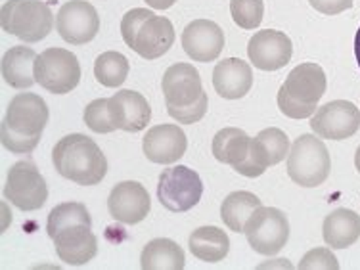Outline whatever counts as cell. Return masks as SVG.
I'll return each mask as SVG.
<instances>
[{
    "instance_id": "6da1fadb",
    "label": "cell",
    "mask_w": 360,
    "mask_h": 270,
    "mask_svg": "<svg viewBox=\"0 0 360 270\" xmlns=\"http://www.w3.org/2000/svg\"><path fill=\"white\" fill-rule=\"evenodd\" d=\"M49 105L39 94H15L8 104L0 129L2 146L12 153H31L41 142V134L49 123Z\"/></svg>"
},
{
    "instance_id": "7a4b0ae2",
    "label": "cell",
    "mask_w": 360,
    "mask_h": 270,
    "mask_svg": "<svg viewBox=\"0 0 360 270\" xmlns=\"http://www.w3.org/2000/svg\"><path fill=\"white\" fill-rule=\"evenodd\" d=\"M54 169L63 179L83 186H94L108 173V160L98 144L84 134L63 136L52 150Z\"/></svg>"
},
{
    "instance_id": "3957f363",
    "label": "cell",
    "mask_w": 360,
    "mask_h": 270,
    "mask_svg": "<svg viewBox=\"0 0 360 270\" xmlns=\"http://www.w3.org/2000/svg\"><path fill=\"white\" fill-rule=\"evenodd\" d=\"M0 25L23 42H39L50 35L54 15L42 0H8L0 12Z\"/></svg>"
},
{
    "instance_id": "277c9868",
    "label": "cell",
    "mask_w": 360,
    "mask_h": 270,
    "mask_svg": "<svg viewBox=\"0 0 360 270\" xmlns=\"http://www.w3.org/2000/svg\"><path fill=\"white\" fill-rule=\"evenodd\" d=\"M332 171V160L324 142L314 134H301L288 153V174L303 188L324 184Z\"/></svg>"
},
{
    "instance_id": "5b68a950",
    "label": "cell",
    "mask_w": 360,
    "mask_h": 270,
    "mask_svg": "<svg viewBox=\"0 0 360 270\" xmlns=\"http://www.w3.org/2000/svg\"><path fill=\"white\" fill-rule=\"evenodd\" d=\"M35 79L52 94H68L81 81V65L70 50L46 49L37 56Z\"/></svg>"
},
{
    "instance_id": "8992f818",
    "label": "cell",
    "mask_w": 360,
    "mask_h": 270,
    "mask_svg": "<svg viewBox=\"0 0 360 270\" xmlns=\"http://www.w3.org/2000/svg\"><path fill=\"white\" fill-rule=\"evenodd\" d=\"M203 194L200 174L184 165L165 169L158 184L160 203L171 213H184L195 207Z\"/></svg>"
},
{
    "instance_id": "52a82bcc",
    "label": "cell",
    "mask_w": 360,
    "mask_h": 270,
    "mask_svg": "<svg viewBox=\"0 0 360 270\" xmlns=\"http://www.w3.org/2000/svg\"><path fill=\"white\" fill-rule=\"evenodd\" d=\"M243 232L253 251L261 255H276L290 240V222L280 209L261 205L248 219Z\"/></svg>"
},
{
    "instance_id": "ba28073f",
    "label": "cell",
    "mask_w": 360,
    "mask_h": 270,
    "mask_svg": "<svg viewBox=\"0 0 360 270\" xmlns=\"http://www.w3.org/2000/svg\"><path fill=\"white\" fill-rule=\"evenodd\" d=\"M4 198L21 211H37L49 200V186L31 161H18L8 171Z\"/></svg>"
},
{
    "instance_id": "9c48e42d",
    "label": "cell",
    "mask_w": 360,
    "mask_h": 270,
    "mask_svg": "<svg viewBox=\"0 0 360 270\" xmlns=\"http://www.w3.org/2000/svg\"><path fill=\"white\" fill-rule=\"evenodd\" d=\"M290 153V139L284 131H280L276 127L264 129L257 134L255 139H251L250 155L243 161L242 165H238L234 171H238L248 179H257L272 165H278Z\"/></svg>"
},
{
    "instance_id": "30bf717a",
    "label": "cell",
    "mask_w": 360,
    "mask_h": 270,
    "mask_svg": "<svg viewBox=\"0 0 360 270\" xmlns=\"http://www.w3.org/2000/svg\"><path fill=\"white\" fill-rule=\"evenodd\" d=\"M311 129L316 136L326 140H345L360 129V111L353 102L333 100L320 105L311 117Z\"/></svg>"
},
{
    "instance_id": "8fae6325",
    "label": "cell",
    "mask_w": 360,
    "mask_h": 270,
    "mask_svg": "<svg viewBox=\"0 0 360 270\" xmlns=\"http://www.w3.org/2000/svg\"><path fill=\"white\" fill-rule=\"evenodd\" d=\"M56 29L65 42L75 46L86 44L96 39L100 31V15L96 8L86 0H70L56 15Z\"/></svg>"
},
{
    "instance_id": "7c38bea8",
    "label": "cell",
    "mask_w": 360,
    "mask_h": 270,
    "mask_svg": "<svg viewBox=\"0 0 360 270\" xmlns=\"http://www.w3.org/2000/svg\"><path fill=\"white\" fill-rule=\"evenodd\" d=\"M248 56L257 70L278 71L288 65L293 56V44L290 37L282 31H259L251 37L248 44Z\"/></svg>"
},
{
    "instance_id": "4fadbf2b",
    "label": "cell",
    "mask_w": 360,
    "mask_h": 270,
    "mask_svg": "<svg viewBox=\"0 0 360 270\" xmlns=\"http://www.w3.org/2000/svg\"><path fill=\"white\" fill-rule=\"evenodd\" d=\"M108 209L115 221L123 224H139L150 213L152 201L140 182L125 180L113 186L108 198Z\"/></svg>"
},
{
    "instance_id": "5bb4252c",
    "label": "cell",
    "mask_w": 360,
    "mask_h": 270,
    "mask_svg": "<svg viewBox=\"0 0 360 270\" xmlns=\"http://www.w3.org/2000/svg\"><path fill=\"white\" fill-rule=\"evenodd\" d=\"M167 108H184L195 104L205 92L201 86V77L192 63H174L161 81Z\"/></svg>"
},
{
    "instance_id": "9a60e30c",
    "label": "cell",
    "mask_w": 360,
    "mask_h": 270,
    "mask_svg": "<svg viewBox=\"0 0 360 270\" xmlns=\"http://www.w3.org/2000/svg\"><path fill=\"white\" fill-rule=\"evenodd\" d=\"M173 42L174 27L171 20H167L163 15H155L152 12L142 21V25L127 46L134 50L144 60H158L171 50Z\"/></svg>"
},
{
    "instance_id": "2e32d148",
    "label": "cell",
    "mask_w": 360,
    "mask_h": 270,
    "mask_svg": "<svg viewBox=\"0 0 360 270\" xmlns=\"http://www.w3.org/2000/svg\"><path fill=\"white\" fill-rule=\"evenodd\" d=\"M182 49L194 62H215L224 49V33L211 20H195L182 31Z\"/></svg>"
},
{
    "instance_id": "e0dca14e",
    "label": "cell",
    "mask_w": 360,
    "mask_h": 270,
    "mask_svg": "<svg viewBox=\"0 0 360 270\" xmlns=\"http://www.w3.org/2000/svg\"><path fill=\"white\" fill-rule=\"evenodd\" d=\"M188 140L184 131L176 125H155L146 132L142 150L152 163L171 165L186 153Z\"/></svg>"
},
{
    "instance_id": "ac0fdd59",
    "label": "cell",
    "mask_w": 360,
    "mask_h": 270,
    "mask_svg": "<svg viewBox=\"0 0 360 270\" xmlns=\"http://www.w3.org/2000/svg\"><path fill=\"white\" fill-rule=\"evenodd\" d=\"M110 113L115 129L125 132L144 131L152 119V108L148 100L134 90L115 92L110 98Z\"/></svg>"
},
{
    "instance_id": "d6986e66",
    "label": "cell",
    "mask_w": 360,
    "mask_h": 270,
    "mask_svg": "<svg viewBox=\"0 0 360 270\" xmlns=\"http://www.w3.org/2000/svg\"><path fill=\"white\" fill-rule=\"evenodd\" d=\"M52 240L58 257L71 266L86 264L98 253V238L90 232V226L86 224H75L60 230Z\"/></svg>"
},
{
    "instance_id": "ffe728a7",
    "label": "cell",
    "mask_w": 360,
    "mask_h": 270,
    "mask_svg": "<svg viewBox=\"0 0 360 270\" xmlns=\"http://www.w3.org/2000/svg\"><path fill=\"white\" fill-rule=\"evenodd\" d=\"M213 86L219 96L226 100H240L253 86V71L248 62L240 58H226L215 65Z\"/></svg>"
},
{
    "instance_id": "44dd1931",
    "label": "cell",
    "mask_w": 360,
    "mask_h": 270,
    "mask_svg": "<svg viewBox=\"0 0 360 270\" xmlns=\"http://www.w3.org/2000/svg\"><path fill=\"white\" fill-rule=\"evenodd\" d=\"M326 84V73L319 63H299L285 79L284 89L299 104L319 105Z\"/></svg>"
},
{
    "instance_id": "7402d4cb",
    "label": "cell",
    "mask_w": 360,
    "mask_h": 270,
    "mask_svg": "<svg viewBox=\"0 0 360 270\" xmlns=\"http://www.w3.org/2000/svg\"><path fill=\"white\" fill-rule=\"evenodd\" d=\"M322 236L328 248L347 250L360 238V215L351 209H335L324 219Z\"/></svg>"
},
{
    "instance_id": "603a6c76",
    "label": "cell",
    "mask_w": 360,
    "mask_h": 270,
    "mask_svg": "<svg viewBox=\"0 0 360 270\" xmlns=\"http://www.w3.org/2000/svg\"><path fill=\"white\" fill-rule=\"evenodd\" d=\"M35 50L29 46H14L2 56V79L12 89H31L35 79Z\"/></svg>"
},
{
    "instance_id": "cb8c5ba5",
    "label": "cell",
    "mask_w": 360,
    "mask_h": 270,
    "mask_svg": "<svg viewBox=\"0 0 360 270\" xmlns=\"http://www.w3.org/2000/svg\"><path fill=\"white\" fill-rule=\"evenodd\" d=\"M184 264V251L169 238H155L146 243L140 257V266L144 270H182Z\"/></svg>"
},
{
    "instance_id": "d4e9b609",
    "label": "cell",
    "mask_w": 360,
    "mask_h": 270,
    "mask_svg": "<svg viewBox=\"0 0 360 270\" xmlns=\"http://www.w3.org/2000/svg\"><path fill=\"white\" fill-rule=\"evenodd\" d=\"M190 251L205 263H219L230 251V240L226 232L217 226H201L190 236Z\"/></svg>"
},
{
    "instance_id": "484cf974",
    "label": "cell",
    "mask_w": 360,
    "mask_h": 270,
    "mask_svg": "<svg viewBox=\"0 0 360 270\" xmlns=\"http://www.w3.org/2000/svg\"><path fill=\"white\" fill-rule=\"evenodd\" d=\"M251 139L236 127L222 129L215 134L213 139V155L217 161H221L224 165L238 167L242 165L243 161L250 155Z\"/></svg>"
},
{
    "instance_id": "4316f807",
    "label": "cell",
    "mask_w": 360,
    "mask_h": 270,
    "mask_svg": "<svg viewBox=\"0 0 360 270\" xmlns=\"http://www.w3.org/2000/svg\"><path fill=\"white\" fill-rule=\"evenodd\" d=\"M261 207V200L251 192H232L221 205V219L232 232H243L245 222L253 215L255 209Z\"/></svg>"
},
{
    "instance_id": "83f0119b",
    "label": "cell",
    "mask_w": 360,
    "mask_h": 270,
    "mask_svg": "<svg viewBox=\"0 0 360 270\" xmlns=\"http://www.w3.org/2000/svg\"><path fill=\"white\" fill-rule=\"evenodd\" d=\"M129 60L121 52H104L96 58L94 63V77L98 79V83L104 84L108 89H117L125 83L129 77Z\"/></svg>"
},
{
    "instance_id": "f1b7e54d",
    "label": "cell",
    "mask_w": 360,
    "mask_h": 270,
    "mask_svg": "<svg viewBox=\"0 0 360 270\" xmlns=\"http://www.w3.org/2000/svg\"><path fill=\"white\" fill-rule=\"evenodd\" d=\"M75 224H86V226L92 224L89 209L79 201H65V203H60L50 211L46 230H49L50 238H54L60 230L70 229V226H75Z\"/></svg>"
},
{
    "instance_id": "f546056e",
    "label": "cell",
    "mask_w": 360,
    "mask_h": 270,
    "mask_svg": "<svg viewBox=\"0 0 360 270\" xmlns=\"http://www.w3.org/2000/svg\"><path fill=\"white\" fill-rule=\"evenodd\" d=\"M230 14L242 29H257L264 15L263 0H230Z\"/></svg>"
},
{
    "instance_id": "4dcf8cb0",
    "label": "cell",
    "mask_w": 360,
    "mask_h": 270,
    "mask_svg": "<svg viewBox=\"0 0 360 270\" xmlns=\"http://www.w3.org/2000/svg\"><path fill=\"white\" fill-rule=\"evenodd\" d=\"M84 123L92 132L108 134L117 131L110 113V98H98L84 108Z\"/></svg>"
},
{
    "instance_id": "1f68e13d",
    "label": "cell",
    "mask_w": 360,
    "mask_h": 270,
    "mask_svg": "<svg viewBox=\"0 0 360 270\" xmlns=\"http://www.w3.org/2000/svg\"><path fill=\"white\" fill-rule=\"evenodd\" d=\"M340 270V263L332 253V248H314L299 263V270Z\"/></svg>"
},
{
    "instance_id": "d6a6232c",
    "label": "cell",
    "mask_w": 360,
    "mask_h": 270,
    "mask_svg": "<svg viewBox=\"0 0 360 270\" xmlns=\"http://www.w3.org/2000/svg\"><path fill=\"white\" fill-rule=\"evenodd\" d=\"M207 105H209L207 94H203L195 104L184 105V108H167V113H169L176 123L192 125V123H198V121H201V119L205 117V113H207Z\"/></svg>"
},
{
    "instance_id": "836d02e7",
    "label": "cell",
    "mask_w": 360,
    "mask_h": 270,
    "mask_svg": "<svg viewBox=\"0 0 360 270\" xmlns=\"http://www.w3.org/2000/svg\"><path fill=\"white\" fill-rule=\"evenodd\" d=\"M278 108H280V111L284 113L285 117L291 119H309L314 115V111L319 110L316 105L299 104L297 100H293V98L288 94V90L284 89V84L278 90Z\"/></svg>"
},
{
    "instance_id": "e575fe53",
    "label": "cell",
    "mask_w": 360,
    "mask_h": 270,
    "mask_svg": "<svg viewBox=\"0 0 360 270\" xmlns=\"http://www.w3.org/2000/svg\"><path fill=\"white\" fill-rule=\"evenodd\" d=\"M353 2L354 0H309V4L314 10H319L320 14L326 15L341 14V12H345L353 6Z\"/></svg>"
},
{
    "instance_id": "d590c367",
    "label": "cell",
    "mask_w": 360,
    "mask_h": 270,
    "mask_svg": "<svg viewBox=\"0 0 360 270\" xmlns=\"http://www.w3.org/2000/svg\"><path fill=\"white\" fill-rule=\"evenodd\" d=\"M148 6L155 8V10H167V8H171L176 2V0H144Z\"/></svg>"
},
{
    "instance_id": "8d00e7d4",
    "label": "cell",
    "mask_w": 360,
    "mask_h": 270,
    "mask_svg": "<svg viewBox=\"0 0 360 270\" xmlns=\"http://www.w3.org/2000/svg\"><path fill=\"white\" fill-rule=\"evenodd\" d=\"M354 56H356V62H359L360 68V27L356 31V37H354Z\"/></svg>"
},
{
    "instance_id": "74e56055",
    "label": "cell",
    "mask_w": 360,
    "mask_h": 270,
    "mask_svg": "<svg viewBox=\"0 0 360 270\" xmlns=\"http://www.w3.org/2000/svg\"><path fill=\"white\" fill-rule=\"evenodd\" d=\"M354 165H356V169H359L360 173V146L356 148V153H354Z\"/></svg>"
}]
</instances>
